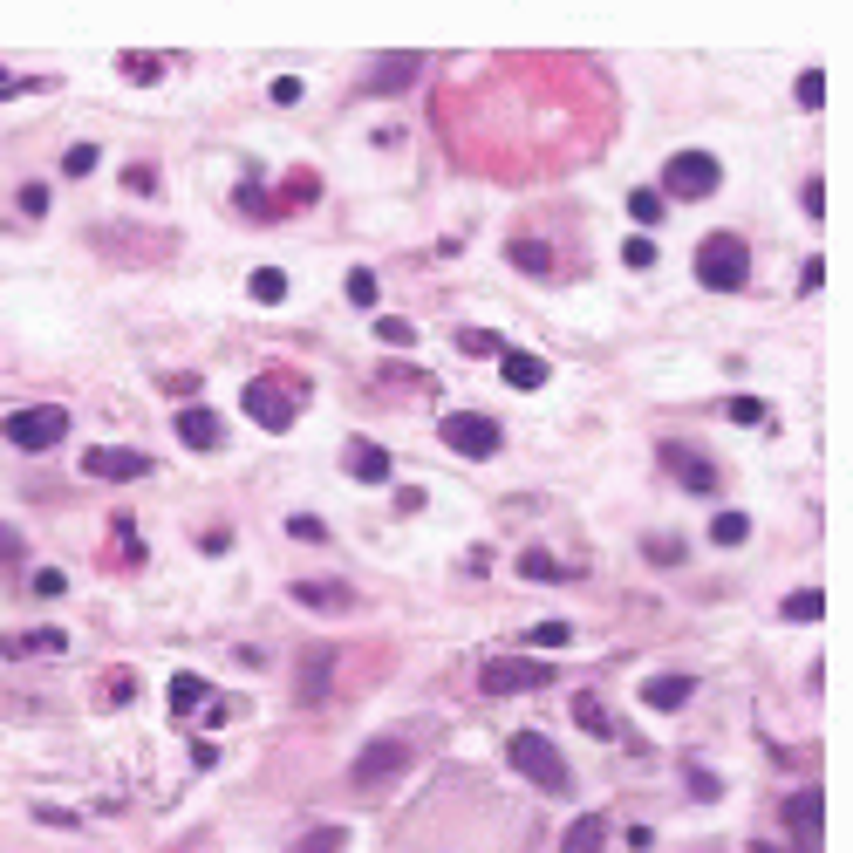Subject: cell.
Returning <instances> with one entry per match:
<instances>
[{
  "label": "cell",
  "instance_id": "obj_15",
  "mask_svg": "<svg viewBox=\"0 0 853 853\" xmlns=\"http://www.w3.org/2000/svg\"><path fill=\"white\" fill-rule=\"evenodd\" d=\"M785 819H792V833H799L806 847H819V826H826V799H819L813 785H806V792H792V799H785Z\"/></svg>",
  "mask_w": 853,
  "mask_h": 853
},
{
  "label": "cell",
  "instance_id": "obj_4",
  "mask_svg": "<svg viewBox=\"0 0 853 853\" xmlns=\"http://www.w3.org/2000/svg\"><path fill=\"white\" fill-rule=\"evenodd\" d=\"M403 772H410V744L403 737H369L349 765V785L355 792H376V785H389V778H403Z\"/></svg>",
  "mask_w": 853,
  "mask_h": 853
},
{
  "label": "cell",
  "instance_id": "obj_14",
  "mask_svg": "<svg viewBox=\"0 0 853 853\" xmlns=\"http://www.w3.org/2000/svg\"><path fill=\"white\" fill-rule=\"evenodd\" d=\"M417 69H424L417 55H376V69H369V89H376V96H403V89L417 82Z\"/></svg>",
  "mask_w": 853,
  "mask_h": 853
},
{
  "label": "cell",
  "instance_id": "obj_36",
  "mask_svg": "<svg viewBox=\"0 0 853 853\" xmlns=\"http://www.w3.org/2000/svg\"><path fill=\"white\" fill-rule=\"evenodd\" d=\"M819 103H826V76L806 69V76H799V110H819Z\"/></svg>",
  "mask_w": 853,
  "mask_h": 853
},
{
  "label": "cell",
  "instance_id": "obj_19",
  "mask_svg": "<svg viewBox=\"0 0 853 853\" xmlns=\"http://www.w3.org/2000/svg\"><path fill=\"white\" fill-rule=\"evenodd\" d=\"M499 376H505L512 389H546V362H540V355H526V349H505Z\"/></svg>",
  "mask_w": 853,
  "mask_h": 853
},
{
  "label": "cell",
  "instance_id": "obj_7",
  "mask_svg": "<svg viewBox=\"0 0 853 853\" xmlns=\"http://www.w3.org/2000/svg\"><path fill=\"white\" fill-rule=\"evenodd\" d=\"M0 430H7V444H21V451H55V444L69 437V410L35 403V410H14Z\"/></svg>",
  "mask_w": 853,
  "mask_h": 853
},
{
  "label": "cell",
  "instance_id": "obj_22",
  "mask_svg": "<svg viewBox=\"0 0 853 853\" xmlns=\"http://www.w3.org/2000/svg\"><path fill=\"white\" fill-rule=\"evenodd\" d=\"M505 260L519 273H553V253H546V239H519V246H505Z\"/></svg>",
  "mask_w": 853,
  "mask_h": 853
},
{
  "label": "cell",
  "instance_id": "obj_25",
  "mask_svg": "<svg viewBox=\"0 0 853 853\" xmlns=\"http://www.w3.org/2000/svg\"><path fill=\"white\" fill-rule=\"evenodd\" d=\"M710 540L717 546H744L751 540V519H744V512H717V519H710Z\"/></svg>",
  "mask_w": 853,
  "mask_h": 853
},
{
  "label": "cell",
  "instance_id": "obj_28",
  "mask_svg": "<svg viewBox=\"0 0 853 853\" xmlns=\"http://www.w3.org/2000/svg\"><path fill=\"white\" fill-rule=\"evenodd\" d=\"M342 847H349V833H342V826H314L294 853H342Z\"/></svg>",
  "mask_w": 853,
  "mask_h": 853
},
{
  "label": "cell",
  "instance_id": "obj_29",
  "mask_svg": "<svg viewBox=\"0 0 853 853\" xmlns=\"http://www.w3.org/2000/svg\"><path fill=\"white\" fill-rule=\"evenodd\" d=\"M458 349H465V355H505V342L492 335V328H465V335H458Z\"/></svg>",
  "mask_w": 853,
  "mask_h": 853
},
{
  "label": "cell",
  "instance_id": "obj_27",
  "mask_svg": "<svg viewBox=\"0 0 853 853\" xmlns=\"http://www.w3.org/2000/svg\"><path fill=\"white\" fill-rule=\"evenodd\" d=\"M376 342H383V349H410V342H417V328H410L403 314H383V321H376Z\"/></svg>",
  "mask_w": 853,
  "mask_h": 853
},
{
  "label": "cell",
  "instance_id": "obj_26",
  "mask_svg": "<svg viewBox=\"0 0 853 853\" xmlns=\"http://www.w3.org/2000/svg\"><path fill=\"white\" fill-rule=\"evenodd\" d=\"M826 615V594L819 587H799V594H785V621H819Z\"/></svg>",
  "mask_w": 853,
  "mask_h": 853
},
{
  "label": "cell",
  "instance_id": "obj_10",
  "mask_svg": "<svg viewBox=\"0 0 853 853\" xmlns=\"http://www.w3.org/2000/svg\"><path fill=\"white\" fill-rule=\"evenodd\" d=\"M178 444H185V451H219V444H226V424H219V410H205V403L178 410Z\"/></svg>",
  "mask_w": 853,
  "mask_h": 853
},
{
  "label": "cell",
  "instance_id": "obj_18",
  "mask_svg": "<svg viewBox=\"0 0 853 853\" xmlns=\"http://www.w3.org/2000/svg\"><path fill=\"white\" fill-rule=\"evenodd\" d=\"M690 697H697L690 676H656V683H642V703H649V710H683Z\"/></svg>",
  "mask_w": 853,
  "mask_h": 853
},
{
  "label": "cell",
  "instance_id": "obj_23",
  "mask_svg": "<svg viewBox=\"0 0 853 853\" xmlns=\"http://www.w3.org/2000/svg\"><path fill=\"white\" fill-rule=\"evenodd\" d=\"M246 294H253L260 308H273V301H287V273H280V267H253V280H246Z\"/></svg>",
  "mask_w": 853,
  "mask_h": 853
},
{
  "label": "cell",
  "instance_id": "obj_48",
  "mask_svg": "<svg viewBox=\"0 0 853 853\" xmlns=\"http://www.w3.org/2000/svg\"><path fill=\"white\" fill-rule=\"evenodd\" d=\"M0 560H21V533H7V526H0Z\"/></svg>",
  "mask_w": 853,
  "mask_h": 853
},
{
  "label": "cell",
  "instance_id": "obj_2",
  "mask_svg": "<svg viewBox=\"0 0 853 853\" xmlns=\"http://www.w3.org/2000/svg\"><path fill=\"white\" fill-rule=\"evenodd\" d=\"M697 280L710 287V294H737L744 280H751V246L737 233H710L697 246Z\"/></svg>",
  "mask_w": 853,
  "mask_h": 853
},
{
  "label": "cell",
  "instance_id": "obj_39",
  "mask_svg": "<svg viewBox=\"0 0 853 853\" xmlns=\"http://www.w3.org/2000/svg\"><path fill=\"white\" fill-rule=\"evenodd\" d=\"M103 683H110V703H130V697H137V676H130V669H110Z\"/></svg>",
  "mask_w": 853,
  "mask_h": 853
},
{
  "label": "cell",
  "instance_id": "obj_32",
  "mask_svg": "<svg viewBox=\"0 0 853 853\" xmlns=\"http://www.w3.org/2000/svg\"><path fill=\"white\" fill-rule=\"evenodd\" d=\"M123 76L130 82H157L164 76V55H123Z\"/></svg>",
  "mask_w": 853,
  "mask_h": 853
},
{
  "label": "cell",
  "instance_id": "obj_43",
  "mask_svg": "<svg viewBox=\"0 0 853 853\" xmlns=\"http://www.w3.org/2000/svg\"><path fill=\"white\" fill-rule=\"evenodd\" d=\"M690 792H697V799H717L724 785H717V772H703V765H690Z\"/></svg>",
  "mask_w": 853,
  "mask_h": 853
},
{
  "label": "cell",
  "instance_id": "obj_34",
  "mask_svg": "<svg viewBox=\"0 0 853 853\" xmlns=\"http://www.w3.org/2000/svg\"><path fill=\"white\" fill-rule=\"evenodd\" d=\"M62 171H69V178H89V171H96V144H69V151H62Z\"/></svg>",
  "mask_w": 853,
  "mask_h": 853
},
{
  "label": "cell",
  "instance_id": "obj_5",
  "mask_svg": "<svg viewBox=\"0 0 853 853\" xmlns=\"http://www.w3.org/2000/svg\"><path fill=\"white\" fill-rule=\"evenodd\" d=\"M437 437H444L458 458H478V465L499 458V444H505V430L492 424V417H478V410H451V417L437 424Z\"/></svg>",
  "mask_w": 853,
  "mask_h": 853
},
{
  "label": "cell",
  "instance_id": "obj_35",
  "mask_svg": "<svg viewBox=\"0 0 853 853\" xmlns=\"http://www.w3.org/2000/svg\"><path fill=\"white\" fill-rule=\"evenodd\" d=\"M567 642H574L567 621H540V628H533V649H567Z\"/></svg>",
  "mask_w": 853,
  "mask_h": 853
},
{
  "label": "cell",
  "instance_id": "obj_6",
  "mask_svg": "<svg viewBox=\"0 0 853 853\" xmlns=\"http://www.w3.org/2000/svg\"><path fill=\"white\" fill-rule=\"evenodd\" d=\"M478 683H485V697H526V690H546L553 683V669L533 656H492L478 669Z\"/></svg>",
  "mask_w": 853,
  "mask_h": 853
},
{
  "label": "cell",
  "instance_id": "obj_12",
  "mask_svg": "<svg viewBox=\"0 0 853 853\" xmlns=\"http://www.w3.org/2000/svg\"><path fill=\"white\" fill-rule=\"evenodd\" d=\"M662 465L676 471V478H683L690 492H703V499L717 492V471H710V458H703V451H683V444H662Z\"/></svg>",
  "mask_w": 853,
  "mask_h": 853
},
{
  "label": "cell",
  "instance_id": "obj_13",
  "mask_svg": "<svg viewBox=\"0 0 853 853\" xmlns=\"http://www.w3.org/2000/svg\"><path fill=\"white\" fill-rule=\"evenodd\" d=\"M342 465H349L355 478H362V485H383L396 458H389V451L376 444V437H349V451H342Z\"/></svg>",
  "mask_w": 853,
  "mask_h": 853
},
{
  "label": "cell",
  "instance_id": "obj_33",
  "mask_svg": "<svg viewBox=\"0 0 853 853\" xmlns=\"http://www.w3.org/2000/svg\"><path fill=\"white\" fill-rule=\"evenodd\" d=\"M621 260H628V267H656V239H649V233L621 239Z\"/></svg>",
  "mask_w": 853,
  "mask_h": 853
},
{
  "label": "cell",
  "instance_id": "obj_44",
  "mask_svg": "<svg viewBox=\"0 0 853 853\" xmlns=\"http://www.w3.org/2000/svg\"><path fill=\"white\" fill-rule=\"evenodd\" d=\"M123 192H157V171H151V164H137V171H123Z\"/></svg>",
  "mask_w": 853,
  "mask_h": 853
},
{
  "label": "cell",
  "instance_id": "obj_30",
  "mask_svg": "<svg viewBox=\"0 0 853 853\" xmlns=\"http://www.w3.org/2000/svg\"><path fill=\"white\" fill-rule=\"evenodd\" d=\"M724 417H731V424H765V403H758V396H731V403H724Z\"/></svg>",
  "mask_w": 853,
  "mask_h": 853
},
{
  "label": "cell",
  "instance_id": "obj_3",
  "mask_svg": "<svg viewBox=\"0 0 853 853\" xmlns=\"http://www.w3.org/2000/svg\"><path fill=\"white\" fill-rule=\"evenodd\" d=\"M717 185H724V164L710 151H676L669 164H662V192H676V198H717Z\"/></svg>",
  "mask_w": 853,
  "mask_h": 853
},
{
  "label": "cell",
  "instance_id": "obj_40",
  "mask_svg": "<svg viewBox=\"0 0 853 853\" xmlns=\"http://www.w3.org/2000/svg\"><path fill=\"white\" fill-rule=\"evenodd\" d=\"M301 96H308V82H301V76H280V82H273V103H280V110H287V103H301Z\"/></svg>",
  "mask_w": 853,
  "mask_h": 853
},
{
  "label": "cell",
  "instance_id": "obj_47",
  "mask_svg": "<svg viewBox=\"0 0 853 853\" xmlns=\"http://www.w3.org/2000/svg\"><path fill=\"white\" fill-rule=\"evenodd\" d=\"M806 212H813V219H826V185H819V178L806 185Z\"/></svg>",
  "mask_w": 853,
  "mask_h": 853
},
{
  "label": "cell",
  "instance_id": "obj_41",
  "mask_svg": "<svg viewBox=\"0 0 853 853\" xmlns=\"http://www.w3.org/2000/svg\"><path fill=\"white\" fill-rule=\"evenodd\" d=\"M62 587H69V574H55V567H41V574H35V594H41V601H55Z\"/></svg>",
  "mask_w": 853,
  "mask_h": 853
},
{
  "label": "cell",
  "instance_id": "obj_38",
  "mask_svg": "<svg viewBox=\"0 0 853 853\" xmlns=\"http://www.w3.org/2000/svg\"><path fill=\"white\" fill-rule=\"evenodd\" d=\"M287 533H294V540H328V526H321L314 512H294V519H287Z\"/></svg>",
  "mask_w": 853,
  "mask_h": 853
},
{
  "label": "cell",
  "instance_id": "obj_31",
  "mask_svg": "<svg viewBox=\"0 0 853 853\" xmlns=\"http://www.w3.org/2000/svg\"><path fill=\"white\" fill-rule=\"evenodd\" d=\"M349 308H376V273H369V267L349 273Z\"/></svg>",
  "mask_w": 853,
  "mask_h": 853
},
{
  "label": "cell",
  "instance_id": "obj_11",
  "mask_svg": "<svg viewBox=\"0 0 853 853\" xmlns=\"http://www.w3.org/2000/svg\"><path fill=\"white\" fill-rule=\"evenodd\" d=\"M82 471H89V478H144V471H151V458H144V451H117V444H96V451H89V458H82Z\"/></svg>",
  "mask_w": 853,
  "mask_h": 853
},
{
  "label": "cell",
  "instance_id": "obj_21",
  "mask_svg": "<svg viewBox=\"0 0 853 853\" xmlns=\"http://www.w3.org/2000/svg\"><path fill=\"white\" fill-rule=\"evenodd\" d=\"M519 574H526V581H540V587L567 581V567H560V560H553L546 546H526V553H519Z\"/></svg>",
  "mask_w": 853,
  "mask_h": 853
},
{
  "label": "cell",
  "instance_id": "obj_46",
  "mask_svg": "<svg viewBox=\"0 0 853 853\" xmlns=\"http://www.w3.org/2000/svg\"><path fill=\"white\" fill-rule=\"evenodd\" d=\"M35 649H48V656H62V649H69V635H62V628H41V635H35Z\"/></svg>",
  "mask_w": 853,
  "mask_h": 853
},
{
  "label": "cell",
  "instance_id": "obj_45",
  "mask_svg": "<svg viewBox=\"0 0 853 853\" xmlns=\"http://www.w3.org/2000/svg\"><path fill=\"white\" fill-rule=\"evenodd\" d=\"M649 560H662V567H676V560H683V540H649Z\"/></svg>",
  "mask_w": 853,
  "mask_h": 853
},
{
  "label": "cell",
  "instance_id": "obj_17",
  "mask_svg": "<svg viewBox=\"0 0 853 853\" xmlns=\"http://www.w3.org/2000/svg\"><path fill=\"white\" fill-rule=\"evenodd\" d=\"M560 853H608V819H601V813H581L574 826H567Z\"/></svg>",
  "mask_w": 853,
  "mask_h": 853
},
{
  "label": "cell",
  "instance_id": "obj_1",
  "mask_svg": "<svg viewBox=\"0 0 853 853\" xmlns=\"http://www.w3.org/2000/svg\"><path fill=\"white\" fill-rule=\"evenodd\" d=\"M505 765H512L519 778H533L540 792H560V799L574 792V772H567L560 744H553L546 731H512V737H505Z\"/></svg>",
  "mask_w": 853,
  "mask_h": 853
},
{
  "label": "cell",
  "instance_id": "obj_9",
  "mask_svg": "<svg viewBox=\"0 0 853 853\" xmlns=\"http://www.w3.org/2000/svg\"><path fill=\"white\" fill-rule=\"evenodd\" d=\"M239 403H246V417H253L260 430H287L294 424V396H287L280 383H246Z\"/></svg>",
  "mask_w": 853,
  "mask_h": 853
},
{
  "label": "cell",
  "instance_id": "obj_20",
  "mask_svg": "<svg viewBox=\"0 0 853 853\" xmlns=\"http://www.w3.org/2000/svg\"><path fill=\"white\" fill-rule=\"evenodd\" d=\"M205 697H212V683H205L198 669H178V676H171V710H178V717L205 710Z\"/></svg>",
  "mask_w": 853,
  "mask_h": 853
},
{
  "label": "cell",
  "instance_id": "obj_42",
  "mask_svg": "<svg viewBox=\"0 0 853 853\" xmlns=\"http://www.w3.org/2000/svg\"><path fill=\"white\" fill-rule=\"evenodd\" d=\"M21 212L41 219V212H48V185H21Z\"/></svg>",
  "mask_w": 853,
  "mask_h": 853
},
{
  "label": "cell",
  "instance_id": "obj_8",
  "mask_svg": "<svg viewBox=\"0 0 853 853\" xmlns=\"http://www.w3.org/2000/svg\"><path fill=\"white\" fill-rule=\"evenodd\" d=\"M335 669H342V649H335V642H308V649H301V669H294V703H301V710L328 703Z\"/></svg>",
  "mask_w": 853,
  "mask_h": 853
},
{
  "label": "cell",
  "instance_id": "obj_37",
  "mask_svg": "<svg viewBox=\"0 0 853 853\" xmlns=\"http://www.w3.org/2000/svg\"><path fill=\"white\" fill-rule=\"evenodd\" d=\"M628 212H635L642 226H656V219H662V192H635V198H628Z\"/></svg>",
  "mask_w": 853,
  "mask_h": 853
},
{
  "label": "cell",
  "instance_id": "obj_24",
  "mask_svg": "<svg viewBox=\"0 0 853 853\" xmlns=\"http://www.w3.org/2000/svg\"><path fill=\"white\" fill-rule=\"evenodd\" d=\"M574 724H581V731H594V737H621L615 717L601 710V697H574Z\"/></svg>",
  "mask_w": 853,
  "mask_h": 853
},
{
  "label": "cell",
  "instance_id": "obj_16",
  "mask_svg": "<svg viewBox=\"0 0 853 853\" xmlns=\"http://www.w3.org/2000/svg\"><path fill=\"white\" fill-rule=\"evenodd\" d=\"M287 594H294V608H328V615L349 608V581H294Z\"/></svg>",
  "mask_w": 853,
  "mask_h": 853
}]
</instances>
